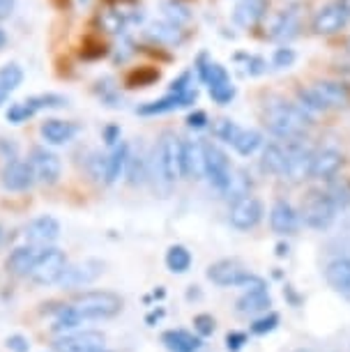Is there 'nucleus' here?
I'll return each instance as SVG.
<instances>
[{
  "instance_id": "nucleus-3",
  "label": "nucleus",
  "mask_w": 350,
  "mask_h": 352,
  "mask_svg": "<svg viewBox=\"0 0 350 352\" xmlns=\"http://www.w3.org/2000/svg\"><path fill=\"white\" fill-rule=\"evenodd\" d=\"M155 166L166 184L182 177V141L173 131H164L155 145Z\"/></svg>"
},
{
  "instance_id": "nucleus-13",
  "label": "nucleus",
  "mask_w": 350,
  "mask_h": 352,
  "mask_svg": "<svg viewBox=\"0 0 350 352\" xmlns=\"http://www.w3.org/2000/svg\"><path fill=\"white\" fill-rule=\"evenodd\" d=\"M35 182V175H32V168L28 162H21V159H12L8 162L3 170V187L10 191H25L32 187Z\"/></svg>"
},
{
  "instance_id": "nucleus-15",
  "label": "nucleus",
  "mask_w": 350,
  "mask_h": 352,
  "mask_svg": "<svg viewBox=\"0 0 350 352\" xmlns=\"http://www.w3.org/2000/svg\"><path fill=\"white\" fill-rule=\"evenodd\" d=\"M182 175L201 180L206 177V150L198 141H182Z\"/></svg>"
},
{
  "instance_id": "nucleus-4",
  "label": "nucleus",
  "mask_w": 350,
  "mask_h": 352,
  "mask_svg": "<svg viewBox=\"0 0 350 352\" xmlns=\"http://www.w3.org/2000/svg\"><path fill=\"white\" fill-rule=\"evenodd\" d=\"M336 217V205L329 201L327 191H311L302 203V219L309 228H329Z\"/></svg>"
},
{
  "instance_id": "nucleus-9",
  "label": "nucleus",
  "mask_w": 350,
  "mask_h": 352,
  "mask_svg": "<svg viewBox=\"0 0 350 352\" xmlns=\"http://www.w3.org/2000/svg\"><path fill=\"white\" fill-rule=\"evenodd\" d=\"M286 175L290 182H302L307 177H311V162H314V152L305 148L300 141L288 143L286 148Z\"/></svg>"
},
{
  "instance_id": "nucleus-25",
  "label": "nucleus",
  "mask_w": 350,
  "mask_h": 352,
  "mask_svg": "<svg viewBox=\"0 0 350 352\" xmlns=\"http://www.w3.org/2000/svg\"><path fill=\"white\" fill-rule=\"evenodd\" d=\"M162 343L171 352H198L201 348V338L189 334L184 329H168L162 334Z\"/></svg>"
},
{
  "instance_id": "nucleus-27",
  "label": "nucleus",
  "mask_w": 350,
  "mask_h": 352,
  "mask_svg": "<svg viewBox=\"0 0 350 352\" xmlns=\"http://www.w3.org/2000/svg\"><path fill=\"white\" fill-rule=\"evenodd\" d=\"M145 35H148L157 44H168V46L180 44L182 39H184V32H182L180 25H175V23H171V21H157V23H153L148 30H145Z\"/></svg>"
},
{
  "instance_id": "nucleus-35",
  "label": "nucleus",
  "mask_w": 350,
  "mask_h": 352,
  "mask_svg": "<svg viewBox=\"0 0 350 352\" xmlns=\"http://www.w3.org/2000/svg\"><path fill=\"white\" fill-rule=\"evenodd\" d=\"M249 187H252L249 177L244 175L242 170H237V173H233V175H230V182H228L226 191H223V196L233 198V203H237V201H242V198L249 196Z\"/></svg>"
},
{
  "instance_id": "nucleus-18",
  "label": "nucleus",
  "mask_w": 350,
  "mask_h": 352,
  "mask_svg": "<svg viewBox=\"0 0 350 352\" xmlns=\"http://www.w3.org/2000/svg\"><path fill=\"white\" fill-rule=\"evenodd\" d=\"M270 10V0H240L233 10V21L240 28H254Z\"/></svg>"
},
{
  "instance_id": "nucleus-41",
  "label": "nucleus",
  "mask_w": 350,
  "mask_h": 352,
  "mask_svg": "<svg viewBox=\"0 0 350 352\" xmlns=\"http://www.w3.org/2000/svg\"><path fill=\"white\" fill-rule=\"evenodd\" d=\"M32 116H35V109L28 104V99H25V102H19V104H12L10 111H8V120L12 124H21Z\"/></svg>"
},
{
  "instance_id": "nucleus-11",
  "label": "nucleus",
  "mask_w": 350,
  "mask_h": 352,
  "mask_svg": "<svg viewBox=\"0 0 350 352\" xmlns=\"http://www.w3.org/2000/svg\"><path fill=\"white\" fill-rule=\"evenodd\" d=\"M58 235H61V223L54 217H39L35 221H30L25 226V240L32 247L46 249V244L56 242Z\"/></svg>"
},
{
  "instance_id": "nucleus-32",
  "label": "nucleus",
  "mask_w": 350,
  "mask_h": 352,
  "mask_svg": "<svg viewBox=\"0 0 350 352\" xmlns=\"http://www.w3.org/2000/svg\"><path fill=\"white\" fill-rule=\"evenodd\" d=\"M191 265V254L182 244H173L168 251H166V267L173 272V274H184Z\"/></svg>"
},
{
  "instance_id": "nucleus-31",
  "label": "nucleus",
  "mask_w": 350,
  "mask_h": 352,
  "mask_svg": "<svg viewBox=\"0 0 350 352\" xmlns=\"http://www.w3.org/2000/svg\"><path fill=\"white\" fill-rule=\"evenodd\" d=\"M129 159V145L127 143H118L113 152L107 157V175H104V182L113 184L118 177L124 173V166H127Z\"/></svg>"
},
{
  "instance_id": "nucleus-54",
  "label": "nucleus",
  "mask_w": 350,
  "mask_h": 352,
  "mask_svg": "<svg viewBox=\"0 0 350 352\" xmlns=\"http://www.w3.org/2000/svg\"><path fill=\"white\" fill-rule=\"evenodd\" d=\"M5 44H8V32H5L3 28H0V51L5 49Z\"/></svg>"
},
{
  "instance_id": "nucleus-17",
  "label": "nucleus",
  "mask_w": 350,
  "mask_h": 352,
  "mask_svg": "<svg viewBox=\"0 0 350 352\" xmlns=\"http://www.w3.org/2000/svg\"><path fill=\"white\" fill-rule=\"evenodd\" d=\"M325 109H343L350 104V88L339 81H318L311 85Z\"/></svg>"
},
{
  "instance_id": "nucleus-57",
  "label": "nucleus",
  "mask_w": 350,
  "mask_h": 352,
  "mask_svg": "<svg viewBox=\"0 0 350 352\" xmlns=\"http://www.w3.org/2000/svg\"><path fill=\"white\" fill-rule=\"evenodd\" d=\"M297 352H309V350H297Z\"/></svg>"
},
{
  "instance_id": "nucleus-58",
  "label": "nucleus",
  "mask_w": 350,
  "mask_h": 352,
  "mask_svg": "<svg viewBox=\"0 0 350 352\" xmlns=\"http://www.w3.org/2000/svg\"><path fill=\"white\" fill-rule=\"evenodd\" d=\"M0 240H3V232H0Z\"/></svg>"
},
{
  "instance_id": "nucleus-34",
  "label": "nucleus",
  "mask_w": 350,
  "mask_h": 352,
  "mask_svg": "<svg viewBox=\"0 0 350 352\" xmlns=\"http://www.w3.org/2000/svg\"><path fill=\"white\" fill-rule=\"evenodd\" d=\"M261 143H263V136L256 129H242L240 134H237V138H235L233 148L237 150V155L249 157V155H254V152L261 148Z\"/></svg>"
},
{
  "instance_id": "nucleus-33",
  "label": "nucleus",
  "mask_w": 350,
  "mask_h": 352,
  "mask_svg": "<svg viewBox=\"0 0 350 352\" xmlns=\"http://www.w3.org/2000/svg\"><path fill=\"white\" fill-rule=\"evenodd\" d=\"M124 175H127L129 184H143L145 177H148V159H145L141 152L138 155H131L127 159V166H124Z\"/></svg>"
},
{
  "instance_id": "nucleus-51",
  "label": "nucleus",
  "mask_w": 350,
  "mask_h": 352,
  "mask_svg": "<svg viewBox=\"0 0 350 352\" xmlns=\"http://www.w3.org/2000/svg\"><path fill=\"white\" fill-rule=\"evenodd\" d=\"M14 5H17V0H0V21H5V19L12 16Z\"/></svg>"
},
{
  "instance_id": "nucleus-19",
  "label": "nucleus",
  "mask_w": 350,
  "mask_h": 352,
  "mask_svg": "<svg viewBox=\"0 0 350 352\" xmlns=\"http://www.w3.org/2000/svg\"><path fill=\"white\" fill-rule=\"evenodd\" d=\"M198 99V92L196 90H189V92H182V95H173L168 92L166 97L157 99V102H150L138 109L141 116H160V113H168V111H175V109H182V106H189L194 104Z\"/></svg>"
},
{
  "instance_id": "nucleus-26",
  "label": "nucleus",
  "mask_w": 350,
  "mask_h": 352,
  "mask_svg": "<svg viewBox=\"0 0 350 352\" xmlns=\"http://www.w3.org/2000/svg\"><path fill=\"white\" fill-rule=\"evenodd\" d=\"M286 148H281V145L276 143H270L265 145V150H263V157H261V168L270 173V175H286Z\"/></svg>"
},
{
  "instance_id": "nucleus-46",
  "label": "nucleus",
  "mask_w": 350,
  "mask_h": 352,
  "mask_svg": "<svg viewBox=\"0 0 350 352\" xmlns=\"http://www.w3.org/2000/svg\"><path fill=\"white\" fill-rule=\"evenodd\" d=\"M276 324H279V316L276 314H270L265 318H261V320H256L252 324V331L254 334H265V331H272Z\"/></svg>"
},
{
  "instance_id": "nucleus-14",
  "label": "nucleus",
  "mask_w": 350,
  "mask_h": 352,
  "mask_svg": "<svg viewBox=\"0 0 350 352\" xmlns=\"http://www.w3.org/2000/svg\"><path fill=\"white\" fill-rule=\"evenodd\" d=\"M249 272L237 261H219L208 267V278L217 285H242Z\"/></svg>"
},
{
  "instance_id": "nucleus-2",
  "label": "nucleus",
  "mask_w": 350,
  "mask_h": 352,
  "mask_svg": "<svg viewBox=\"0 0 350 352\" xmlns=\"http://www.w3.org/2000/svg\"><path fill=\"white\" fill-rule=\"evenodd\" d=\"M122 297L116 295V292L109 290H92V292H83L78 295L72 309L74 314L81 318V322L88 320H107V318H113L122 311Z\"/></svg>"
},
{
  "instance_id": "nucleus-8",
  "label": "nucleus",
  "mask_w": 350,
  "mask_h": 352,
  "mask_svg": "<svg viewBox=\"0 0 350 352\" xmlns=\"http://www.w3.org/2000/svg\"><path fill=\"white\" fill-rule=\"evenodd\" d=\"M107 336L102 331H74V334H65L54 343L56 352H95L104 350Z\"/></svg>"
},
{
  "instance_id": "nucleus-38",
  "label": "nucleus",
  "mask_w": 350,
  "mask_h": 352,
  "mask_svg": "<svg viewBox=\"0 0 350 352\" xmlns=\"http://www.w3.org/2000/svg\"><path fill=\"white\" fill-rule=\"evenodd\" d=\"M212 131H215V136L219 138V141L233 145L237 134L242 131V127H237V124L233 120H228V118H221V120L212 122Z\"/></svg>"
},
{
  "instance_id": "nucleus-7",
  "label": "nucleus",
  "mask_w": 350,
  "mask_h": 352,
  "mask_svg": "<svg viewBox=\"0 0 350 352\" xmlns=\"http://www.w3.org/2000/svg\"><path fill=\"white\" fill-rule=\"evenodd\" d=\"M32 175H35L37 182L42 184H56L58 177H61V159L46 148H32L30 159H28Z\"/></svg>"
},
{
  "instance_id": "nucleus-10",
  "label": "nucleus",
  "mask_w": 350,
  "mask_h": 352,
  "mask_svg": "<svg viewBox=\"0 0 350 352\" xmlns=\"http://www.w3.org/2000/svg\"><path fill=\"white\" fill-rule=\"evenodd\" d=\"M228 219H230V226L237 228V230L254 228V226L263 219V203L259 201V198H254V196L242 198V201L233 203Z\"/></svg>"
},
{
  "instance_id": "nucleus-37",
  "label": "nucleus",
  "mask_w": 350,
  "mask_h": 352,
  "mask_svg": "<svg viewBox=\"0 0 350 352\" xmlns=\"http://www.w3.org/2000/svg\"><path fill=\"white\" fill-rule=\"evenodd\" d=\"M327 196H329V201L336 205V210H339V208H348V205H350V180L341 177L339 182H332V187H329Z\"/></svg>"
},
{
  "instance_id": "nucleus-40",
  "label": "nucleus",
  "mask_w": 350,
  "mask_h": 352,
  "mask_svg": "<svg viewBox=\"0 0 350 352\" xmlns=\"http://www.w3.org/2000/svg\"><path fill=\"white\" fill-rule=\"evenodd\" d=\"M164 10H166V16L171 23L180 25V23H187L191 19V12L187 5H182L180 0H168L166 5H164Z\"/></svg>"
},
{
  "instance_id": "nucleus-36",
  "label": "nucleus",
  "mask_w": 350,
  "mask_h": 352,
  "mask_svg": "<svg viewBox=\"0 0 350 352\" xmlns=\"http://www.w3.org/2000/svg\"><path fill=\"white\" fill-rule=\"evenodd\" d=\"M95 92L107 106H122L120 104L122 99H120V95H118V88H116L113 78H102V81H97Z\"/></svg>"
},
{
  "instance_id": "nucleus-48",
  "label": "nucleus",
  "mask_w": 350,
  "mask_h": 352,
  "mask_svg": "<svg viewBox=\"0 0 350 352\" xmlns=\"http://www.w3.org/2000/svg\"><path fill=\"white\" fill-rule=\"evenodd\" d=\"M208 113L206 111H194V113H189L187 116V124L191 129H203V127H208Z\"/></svg>"
},
{
  "instance_id": "nucleus-20",
  "label": "nucleus",
  "mask_w": 350,
  "mask_h": 352,
  "mask_svg": "<svg viewBox=\"0 0 350 352\" xmlns=\"http://www.w3.org/2000/svg\"><path fill=\"white\" fill-rule=\"evenodd\" d=\"M325 278L329 288L339 292L343 300H350V258H336L327 265Z\"/></svg>"
},
{
  "instance_id": "nucleus-55",
  "label": "nucleus",
  "mask_w": 350,
  "mask_h": 352,
  "mask_svg": "<svg viewBox=\"0 0 350 352\" xmlns=\"http://www.w3.org/2000/svg\"><path fill=\"white\" fill-rule=\"evenodd\" d=\"M78 3H81V5H88V3H90V0H78Z\"/></svg>"
},
{
  "instance_id": "nucleus-30",
  "label": "nucleus",
  "mask_w": 350,
  "mask_h": 352,
  "mask_svg": "<svg viewBox=\"0 0 350 352\" xmlns=\"http://www.w3.org/2000/svg\"><path fill=\"white\" fill-rule=\"evenodd\" d=\"M23 81V69L17 63H8L0 67V106L10 99V95L14 92Z\"/></svg>"
},
{
  "instance_id": "nucleus-1",
  "label": "nucleus",
  "mask_w": 350,
  "mask_h": 352,
  "mask_svg": "<svg viewBox=\"0 0 350 352\" xmlns=\"http://www.w3.org/2000/svg\"><path fill=\"white\" fill-rule=\"evenodd\" d=\"M265 124L276 138L297 143L305 136V131L311 127V116L302 106L276 99L265 109Z\"/></svg>"
},
{
  "instance_id": "nucleus-16",
  "label": "nucleus",
  "mask_w": 350,
  "mask_h": 352,
  "mask_svg": "<svg viewBox=\"0 0 350 352\" xmlns=\"http://www.w3.org/2000/svg\"><path fill=\"white\" fill-rule=\"evenodd\" d=\"M341 166H343V155L339 150L322 148L318 152H314L311 177H316V180H332Z\"/></svg>"
},
{
  "instance_id": "nucleus-43",
  "label": "nucleus",
  "mask_w": 350,
  "mask_h": 352,
  "mask_svg": "<svg viewBox=\"0 0 350 352\" xmlns=\"http://www.w3.org/2000/svg\"><path fill=\"white\" fill-rule=\"evenodd\" d=\"M237 60H244V72H247L249 76H261L263 72L267 69L265 58H261V56H244V53H240Z\"/></svg>"
},
{
  "instance_id": "nucleus-23",
  "label": "nucleus",
  "mask_w": 350,
  "mask_h": 352,
  "mask_svg": "<svg viewBox=\"0 0 350 352\" xmlns=\"http://www.w3.org/2000/svg\"><path fill=\"white\" fill-rule=\"evenodd\" d=\"M346 14L339 10V5H327V8L318 10V14L314 16V30L318 35H334L346 25Z\"/></svg>"
},
{
  "instance_id": "nucleus-44",
  "label": "nucleus",
  "mask_w": 350,
  "mask_h": 352,
  "mask_svg": "<svg viewBox=\"0 0 350 352\" xmlns=\"http://www.w3.org/2000/svg\"><path fill=\"white\" fill-rule=\"evenodd\" d=\"M295 51L293 49H288V46H281V49H276L274 51V56H272V65L274 67H279V69H283V67H290V65L295 63Z\"/></svg>"
},
{
  "instance_id": "nucleus-42",
  "label": "nucleus",
  "mask_w": 350,
  "mask_h": 352,
  "mask_svg": "<svg viewBox=\"0 0 350 352\" xmlns=\"http://www.w3.org/2000/svg\"><path fill=\"white\" fill-rule=\"evenodd\" d=\"M210 97L215 99L217 104L226 106L230 104V99L235 97V85L226 81V83H217V85H210Z\"/></svg>"
},
{
  "instance_id": "nucleus-47",
  "label": "nucleus",
  "mask_w": 350,
  "mask_h": 352,
  "mask_svg": "<svg viewBox=\"0 0 350 352\" xmlns=\"http://www.w3.org/2000/svg\"><path fill=\"white\" fill-rule=\"evenodd\" d=\"M194 327L201 336H210L215 331V318L208 314H201L194 318Z\"/></svg>"
},
{
  "instance_id": "nucleus-28",
  "label": "nucleus",
  "mask_w": 350,
  "mask_h": 352,
  "mask_svg": "<svg viewBox=\"0 0 350 352\" xmlns=\"http://www.w3.org/2000/svg\"><path fill=\"white\" fill-rule=\"evenodd\" d=\"M300 14L295 12V8H288V10H281L279 16L274 19L272 23V32L270 37L272 39H290L293 35H297V28H300Z\"/></svg>"
},
{
  "instance_id": "nucleus-12",
  "label": "nucleus",
  "mask_w": 350,
  "mask_h": 352,
  "mask_svg": "<svg viewBox=\"0 0 350 352\" xmlns=\"http://www.w3.org/2000/svg\"><path fill=\"white\" fill-rule=\"evenodd\" d=\"M104 272V263L99 261H83V263H76L67 267L65 276L61 278V285L63 288H81V285H88L92 283L95 278L102 276Z\"/></svg>"
},
{
  "instance_id": "nucleus-6",
  "label": "nucleus",
  "mask_w": 350,
  "mask_h": 352,
  "mask_svg": "<svg viewBox=\"0 0 350 352\" xmlns=\"http://www.w3.org/2000/svg\"><path fill=\"white\" fill-rule=\"evenodd\" d=\"M203 150H206V177L212 182L215 189L223 194L230 182V175H233L226 152L215 143H203Z\"/></svg>"
},
{
  "instance_id": "nucleus-56",
  "label": "nucleus",
  "mask_w": 350,
  "mask_h": 352,
  "mask_svg": "<svg viewBox=\"0 0 350 352\" xmlns=\"http://www.w3.org/2000/svg\"><path fill=\"white\" fill-rule=\"evenodd\" d=\"M95 352H109V350H95Z\"/></svg>"
},
{
  "instance_id": "nucleus-29",
  "label": "nucleus",
  "mask_w": 350,
  "mask_h": 352,
  "mask_svg": "<svg viewBox=\"0 0 350 352\" xmlns=\"http://www.w3.org/2000/svg\"><path fill=\"white\" fill-rule=\"evenodd\" d=\"M270 304H272V300H270L267 290H249L237 300V311H240L242 316H256V314L267 311Z\"/></svg>"
},
{
  "instance_id": "nucleus-24",
  "label": "nucleus",
  "mask_w": 350,
  "mask_h": 352,
  "mask_svg": "<svg viewBox=\"0 0 350 352\" xmlns=\"http://www.w3.org/2000/svg\"><path fill=\"white\" fill-rule=\"evenodd\" d=\"M39 254H42V249L39 247H32V244H28V247H19L10 254L8 258V272H12L14 276H25L30 274L32 267H35L37 258Z\"/></svg>"
},
{
  "instance_id": "nucleus-53",
  "label": "nucleus",
  "mask_w": 350,
  "mask_h": 352,
  "mask_svg": "<svg viewBox=\"0 0 350 352\" xmlns=\"http://www.w3.org/2000/svg\"><path fill=\"white\" fill-rule=\"evenodd\" d=\"M336 5H339V10L343 12V14L350 16V0H336Z\"/></svg>"
},
{
  "instance_id": "nucleus-52",
  "label": "nucleus",
  "mask_w": 350,
  "mask_h": 352,
  "mask_svg": "<svg viewBox=\"0 0 350 352\" xmlns=\"http://www.w3.org/2000/svg\"><path fill=\"white\" fill-rule=\"evenodd\" d=\"M104 141H107L109 145H118V141H120V127H107V129H104Z\"/></svg>"
},
{
  "instance_id": "nucleus-50",
  "label": "nucleus",
  "mask_w": 350,
  "mask_h": 352,
  "mask_svg": "<svg viewBox=\"0 0 350 352\" xmlns=\"http://www.w3.org/2000/svg\"><path fill=\"white\" fill-rule=\"evenodd\" d=\"M8 348L14 350V352H28V341H25L23 336H10Z\"/></svg>"
},
{
  "instance_id": "nucleus-5",
  "label": "nucleus",
  "mask_w": 350,
  "mask_h": 352,
  "mask_svg": "<svg viewBox=\"0 0 350 352\" xmlns=\"http://www.w3.org/2000/svg\"><path fill=\"white\" fill-rule=\"evenodd\" d=\"M67 256L61 249H42L35 267L30 272V278L39 285H51V283H61V278L67 272Z\"/></svg>"
},
{
  "instance_id": "nucleus-22",
  "label": "nucleus",
  "mask_w": 350,
  "mask_h": 352,
  "mask_svg": "<svg viewBox=\"0 0 350 352\" xmlns=\"http://www.w3.org/2000/svg\"><path fill=\"white\" fill-rule=\"evenodd\" d=\"M39 134L46 143L51 145H65L69 143L72 138L78 134V124L69 122V120H56V118H51V120L42 122V127H39Z\"/></svg>"
},
{
  "instance_id": "nucleus-21",
  "label": "nucleus",
  "mask_w": 350,
  "mask_h": 352,
  "mask_svg": "<svg viewBox=\"0 0 350 352\" xmlns=\"http://www.w3.org/2000/svg\"><path fill=\"white\" fill-rule=\"evenodd\" d=\"M270 226L276 235H293L297 230V212L293 210V205L286 201H276L270 212Z\"/></svg>"
},
{
  "instance_id": "nucleus-39",
  "label": "nucleus",
  "mask_w": 350,
  "mask_h": 352,
  "mask_svg": "<svg viewBox=\"0 0 350 352\" xmlns=\"http://www.w3.org/2000/svg\"><path fill=\"white\" fill-rule=\"evenodd\" d=\"M28 104L37 111L42 109H63L67 104V99L63 95H56V92H46V95H35V97H28Z\"/></svg>"
},
{
  "instance_id": "nucleus-45",
  "label": "nucleus",
  "mask_w": 350,
  "mask_h": 352,
  "mask_svg": "<svg viewBox=\"0 0 350 352\" xmlns=\"http://www.w3.org/2000/svg\"><path fill=\"white\" fill-rule=\"evenodd\" d=\"M155 78H160V72H155V69H150V67H141L138 72H134V74L129 76V83L134 85V83H141V85H150L155 81Z\"/></svg>"
},
{
  "instance_id": "nucleus-49",
  "label": "nucleus",
  "mask_w": 350,
  "mask_h": 352,
  "mask_svg": "<svg viewBox=\"0 0 350 352\" xmlns=\"http://www.w3.org/2000/svg\"><path fill=\"white\" fill-rule=\"evenodd\" d=\"M244 343H247V336L240 334V331H233V334H228V336H226L228 350H240Z\"/></svg>"
}]
</instances>
